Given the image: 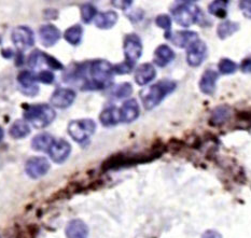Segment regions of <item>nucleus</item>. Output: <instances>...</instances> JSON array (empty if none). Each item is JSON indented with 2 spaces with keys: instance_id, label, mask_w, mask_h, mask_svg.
Wrapping results in <instances>:
<instances>
[{
  "instance_id": "1",
  "label": "nucleus",
  "mask_w": 251,
  "mask_h": 238,
  "mask_svg": "<svg viewBox=\"0 0 251 238\" xmlns=\"http://www.w3.org/2000/svg\"><path fill=\"white\" fill-rule=\"evenodd\" d=\"M91 80H86L82 86L83 91L103 90L112 83L113 66L106 59H96L89 64Z\"/></svg>"
},
{
  "instance_id": "2",
  "label": "nucleus",
  "mask_w": 251,
  "mask_h": 238,
  "mask_svg": "<svg viewBox=\"0 0 251 238\" xmlns=\"http://www.w3.org/2000/svg\"><path fill=\"white\" fill-rule=\"evenodd\" d=\"M177 89V83L172 80H161L148 89L140 92V99L146 110H152L161 105L168 95Z\"/></svg>"
},
{
  "instance_id": "3",
  "label": "nucleus",
  "mask_w": 251,
  "mask_h": 238,
  "mask_svg": "<svg viewBox=\"0 0 251 238\" xmlns=\"http://www.w3.org/2000/svg\"><path fill=\"white\" fill-rule=\"evenodd\" d=\"M171 12L176 23L184 28L199 23L201 18V9L193 1L175 2L171 8Z\"/></svg>"
},
{
  "instance_id": "4",
  "label": "nucleus",
  "mask_w": 251,
  "mask_h": 238,
  "mask_svg": "<svg viewBox=\"0 0 251 238\" xmlns=\"http://www.w3.org/2000/svg\"><path fill=\"white\" fill-rule=\"evenodd\" d=\"M56 112L49 105L28 106L24 112V118L36 128H43L55 120Z\"/></svg>"
},
{
  "instance_id": "5",
  "label": "nucleus",
  "mask_w": 251,
  "mask_h": 238,
  "mask_svg": "<svg viewBox=\"0 0 251 238\" xmlns=\"http://www.w3.org/2000/svg\"><path fill=\"white\" fill-rule=\"evenodd\" d=\"M68 134L75 143H85L96 132V123L91 119L73 120L68 124Z\"/></svg>"
},
{
  "instance_id": "6",
  "label": "nucleus",
  "mask_w": 251,
  "mask_h": 238,
  "mask_svg": "<svg viewBox=\"0 0 251 238\" xmlns=\"http://www.w3.org/2000/svg\"><path fill=\"white\" fill-rule=\"evenodd\" d=\"M123 52L125 62L135 65L143 55V42L138 35L128 34L125 36L123 41Z\"/></svg>"
},
{
  "instance_id": "7",
  "label": "nucleus",
  "mask_w": 251,
  "mask_h": 238,
  "mask_svg": "<svg viewBox=\"0 0 251 238\" xmlns=\"http://www.w3.org/2000/svg\"><path fill=\"white\" fill-rule=\"evenodd\" d=\"M207 46L206 43L198 39L187 48V63L191 67H200L207 57Z\"/></svg>"
},
{
  "instance_id": "8",
  "label": "nucleus",
  "mask_w": 251,
  "mask_h": 238,
  "mask_svg": "<svg viewBox=\"0 0 251 238\" xmlns=\"http://www.w3.org/2000/svg\"><path fill=\"white\" fill-rule=\"evenodd\" d=\"M13 45L19 48V50L23 51L25 48H28L35 45V34L29 27L27 26H19L13 30L12 35Z\"/></svg>"
},
{
  "instance_id": "9",
  "label": "nucleus",
  "mask_w": 251,
  "mask_h": 238,
  "mask_svg": "<svg viewBox=\"0 0 251 238\" xmlns=\"http://www.w3.org/2000/svg\"><path fill=\"white\" fill-rule=\"evenodd\" d=\"M49 170H50V163L42 156H35V158H31L26 162L25 171L32 179L43 177L47 175Z\"/></svg>"
},
{
  "instance_id": "10",
  "label": "nucleus",
  "mask_w": 251,
  "mask_h": 238,
  "mask_svg": "<svg viewBox=\"0 0 251 238\" xmlns=\"http://www.w3.org/2000/svg\"><path fill=\"white\" fill-rule=\"evenodd\" d=\"M72 153V145L65 139L54 140L52 145L49 149V154L51 159L57 164H62L68 159V156Z\"/></svg>"
},
{
  "instance_id": "11",
  "label": "nucleus",
  "mask_w": 251,
  "mask_h": 238,
  "mask_svg": "<svg viewBox=\"0 0 251 238\" xmlns=\"http://www.w3.org/2000/svg\"><path fill=\"white\" fill-rule=\"evenodd\" d=\"M120 122L130 124L138 119L140 115V108L138 101L135 98H129L123 102L121 109H119Z\"/></svg>"
},
{
  "instance_id": "12",
  "label": "nucleus",
  "mask_w": 251,
  "mask_h": 238,
  "mask_svg": "<svg viewBox=\"0 0 251 238\" xmlns=\"http://www.w3.org/2000/svg\"><path fill=\"white\" fill-rule=\"evenodd\" d=\"M75 99V92L72 89H57L54 91L51 96L52 106L59 108V109H66L74 104Z\"/></svg>"
},
{
  "instance_id": "13",
  "label": "nucleus",
  "mask_w": 251,
  "mask_h": 238,
  "mask_svg": "<svg viewBox=\"0 0 251 238\" xmlns=\"http://www.w3.org/2000/svg\"><path fill=\"white\" fill-rule=\"evenodd\" d=\"M218 79H219V73H218L216 70H212V69L205 70V72L201 74L199 82V86L201 93L208 96L214 95L217 89Z\"/></svg>"
},
{
  "instance_id": "14",
  "label": "nucleus",
  "mask_w": 251,
  "mask_h": 238,
  "mask_svg": "<svg viewBox=\"0 0 251 238\" xmlns=\"http://www.w3.org/2000/svg\"><path fill=\"white\" fill-rule=\"evenodd\" d=\"M39 36L41 43L47 48L55 46L61 39V31L55 25L53 24H46L42 25L39 29Z\"/></svg>"
},
{
  "instance_id": "15",
  "label": "nucleus",
  "mask_w": 251,
  "mask_h": 238,
  "mask_svg": "<svg viewBox=\"0 0 251 238\" xmlns=\"http://www.w3.org/2000/svg\"><path fill=\"white\" fill-rule=\"evenodd\" d=\"M167 39L171 40L173 42V45L178 48H188L191 43L200 39V38L198 32L192 30H181L172 32L171 36H169Z\"/></svg>"
},
{
  "instance_id": "16",
  "label": "nucleus",
  "mask_w": 251,
  "mask_h": 238,
  "mask_svg": "<svg viewBox=\"0 0 251 238\" xmlns=\"http://www.w3.org/2000/svg\"><path fill=\"white\" fill-rule=\"evenodd\" d=\"M156 77V70L155 67L152 64L145 63L141 64L138 68L136 69L135 72V81L136 83L140 86L147 85L153 81Z\"/></svg>"
},
{
  "instance_id": "17",
  "label": "nucleus",
  "mask_w": 251,
  "mask_h": 238,
  "mask_svg": "<svg viewBox=\"0 0 251 238\" xmlns=\"http://www.w3.org/2000/svg\"><path fill=\"white\" fill-rule=\"evenodd\" d=\"M18 81L24 90V94L27 96H35L39 92V88L36 84V75L30 71H22L18 75Z\"/></svg>"
},
{
  "instance_id": "18",
  "label": "nucleus",
  "mask_w": 251,
  "mask_h": 238,
  "mask_svg": "<svg viewBox=\"0 0 251 238\" xmlns=\"http://www.w3.org/2000/svg\"><path fill=\"white\" fill-rule=\"evenodd\" d=\"M175 59V52L167 45H161L155 48L153 63L161 68L166 67Z\"/></svg>"
},
{
  "instance_id": "19",
  "label": "nucleus",
  "mask_w": 251,
  "mask_h": 238,
  "mask_svg": "<svg viewBox=\"0 0 251 238\" xmlns=\"http://www.w3.org/2000/svg\"><path fill=\"white\" fill-rule=\"evenodd\" d=\"M67 238H87L89 236V228L80 219H74L66 226Z\"/></svg>"
},
{
  "instance_id": "20",
  "label": "nucleus",
  "mask_w": 251,
  "mask_h": 238,
  "mask_svg": "<svg viewBox=\"0 0 251 238\" xmlns=\"http://www.w3.org/2000/svg\"><path fill=\"white\" fill-rule=\"evenodd\" d=\"M119 15L114 11H107V12L97 13L94 19V23L100 29H110L117 24Z\"/></svg>"
},
{
  "instance_id": "21",
  "label": "nucleus",
  "mask_w": 251,
  "mask_h": 238,
  "mask_svg": "<svg viewBox=\"0 0 251 238\" xmlns=\"http://www.w3.org/2000/svg\"><path fill=\"white\" fill-rule=\"evenodd\" d=\"M232 117V110L228 106H219L212 111L209 124L211 126H221L226 124Z\"/></svg>"
},
{
  "instance_id": "22",
  "label": "nucleus",
  "mask_w": 251,
  "mask_h": 238,
  "mask_svg": "<svg viewBox=\"0 0 251 238\" xmlns=\"http://www.w3.org/2000/svg\"><path fill=\"white\" fill-rule=\"evenodd\" d=\"M239 28H241V25L237 22L223 21L217 27V35L221 40H225L237 32Z\"/></svg>"
},
{
  "instance_id": "23",
  "label": "nucleus",
  "mask_w": 251,
  "mask_h": 238,
  "mask_svg": "<svg viewBox=\"0 0 251 238\" xmlns=\"http://www.w3.org/2000/svg\"><path fill=\"white\" fill-rule=\"evenodd\" d=\"M100 120L102 125L106 127L116 126L117 124L120 122L119 109L114 106L106 108V109L100 113Z\"/></svg>"
},
{
  "instance_id": "24",
  "label": "nucleus",
  "mask_w": 251,
  "mask_h": 238,
  "mask_svg": "<svg viewBox=\"0 0 251 238\" xmlns=\"http://www.w3.org/2000/svg\"><path fill=\"white\" fill-rule=\"evenodd\" d=\"M54 142V138L48 133L38 134L31 140V148L36 151H49Z\"/></svg>"
},
{
  "instance_id": "25",
  "label": "nucleus",
  "mask_w": 251,
  "mask_h": 238,
  "mask_svg": "<svg viewBox=\"0 0 251 238\" xmlns=\"http://www.w3.org/2000/svg\"><path fill=\"white\" fill-rule=\"evenodd\" d=\"M82 37H83V28L82 26L79 24H75L65 31L64 38L69 45H72L74 47L79 46L81 41H82Z\"/></svg>"
},
{
  "instance_id": "26",
  "label": "nucleus",
  "mask_w": 251,
  "mask_h": 238,
  "mask_svg": "<svg viewBox=\"0 0 251 238\" xmlns=\"http://www.w3.org/2000/svg\"><path fill=\"white\" fill-rule=\"evenodd\" d=\"M9 133L10 136L13 139H23L29 135L30 127L28 124H27V122L23 120H18L10 127Z\"/></svg>"
},
{
  "instance_id": "27",
  "label": "nucleus",
  "mask_w": 251,
  "mask_h": 238,
  "mask_svg": "<svg viewBox=\"0 0 251 238\" xmlns=\"http://www.w3.org/2000/svg\"><path fill=\"white\" fill-rule=\"evenodd\" d=\"M227 4L228 1H222V0H217V1H212L208 5V12L211 15H215L219 19H226L227 14Z\"/></svg>"
},
{
  "instance_id": "28",
  "label": "nucleus",
  "mask_w": 251,
  "mask_h": 238,
  "mask_svg": "<svg viewBox=\"0 0 251 238\" xmlns=\"http://www.w3.org/2000/svg\"><path fill=\"white\" fill-rule=\"evenodd\" d=\"M133 94V86L128 82L118 84L111 90V95L116 98H127Z\"/></svg>"
},
{
  "instance_id": "29",
  "label": "nucleus",
  "mask_w": 251,
  "mask_h": 238,
  "mask_svg": "<svg viewBox=\"0 0 251 238\" xmlns=\"http://www.w3.org/2000/svg\"><path fill=\"white\" fill-rule=\"evenodd\" d=\"M81 19H82L83 23L90 24L92 21H94L97 15V10L94 5L91 3H85L81 5Z\"/></svg>"
},
{
  "instance_id": "30",
  "label": "nucleus",
  "mask_w": 251,
  "mask_h": 238,
  "mask_svg": "<svg viewBox=\"0 0 251 238\" xmlns=\"http://www.w3.org/2000/svg\"><path fill=\"white\" fill-rule=\"evenodd\" d=\"M237 64L228 58H222L219 64H218V70H219V72L226 75L235 73L237 71Z\"/></svg>"
},
{
  "instance_id": "31",
  "label": "nucleus",
  "mask_w": 251,
  "mask_h": 238,
  "mask_svg": "<svg viewBox=\"0 0 251 238\" xmlns=\"http://www.w3.org/2000/svg\"><path fill=\"white\" fill-rule=\"evenodd\" d=\"M155 24L157 27L164 29L165 31V38L171 36L172 34V18L167 14H160L155 18Z\"/></svg>"
},
{
  "instance_id": "32",
  "label": "nucleus",
  "mask_w": 251,
  "mask_h": 238,
  "mask_svg": "<svg viewBox=\"0 0 251 238\" xmlns=\"http://www.w3.org/2000/svg\"><path fill=\"white\" fill-rule=\"evenodd\" d=\"M135 65L129 64L127 62H123L121 64H117L113 66V71L116 74H127L134 69Z\"/></svg>"
},
{
  "instance_id": "33",
  "label": "nucleus",
  "mask_w": 251,
  "mask_h": 238,
  "mask_svg": "<svg viewBox=\"0 0 251 238\" xmlns=\"http://www.w3.org/2000/svg\"><path fill=\"white\" fill-rule=\"evenodd\" d=\"M43 62H45L49 67L54 69V70H63L64 66L63 64L57 61L55 57L49 55L47 53H43Z\"/></svg>"
},
{
  "instance_id": "34",
  "label": "nucleus",
  "mask_w": 251,
  "mask_h": 238,
  "mask_svg": "<svg viewBox=\"0 0 251 238\" xmlns=\"http://www.w3.org/2000/svg\"><path fill=\"white\" fill-rule=\"evenodd\" d=\"M43 61V53L39 50H36L30 53L28 57V66L31 68H37L40 65V62Z\"/></svg>"
},
{
  "instance_id": "35",
  "label": "nucleus",
  "mask_w": 251,
  "mask_h": 238,
  "mask_svg": "<svg viewBox=\"0 0 251 238\" xmlns=\"http://www.w3.org/2000/svg\"><path fill=\"white\" fill-rule=\"evenodd\" d=\"M54 79H55V75L49 70H45V71H41L36 75V81H39V82L45 84H52L54 82Z\"/></svg>"
},
{
  "instance_id": "36",
  "label": "nucleus",
  "mask_w": 251,
  "mask_h": 238,
  "mask_svg": "<svg viewBox=\"0 0 251 238\" xmlns=\"http://www.w3.org/2000/svg\"><path fill=\"white\" fill-rule=\"evenodd\" d=\"M239 9L242 10L245 18L251 20V0H243L239 2Z\"/></svg>"
},
{
  "instance_id": "37",
  "label": "nucleus",
  "mask_w": 251,
  "mask_h": 238,
  "mask_svg": "<svg viewBox=\"0 0 251 238\" xmlns=\"http://www.w3.org/2000/svg\"><path fill=\"white\" fill-rule=\"evenodd\" d=\"M241 69L244 73H250L251 72V58H246L244 59L242 65H241Z\"/></svg>"
},
{
  "instance_id": "38",
  "label": "nucleus",
  "mask_w": 251,
  "mask_h": 238,
  "mask_svg": "<svg viewBox=\"0 0 251 238\" xmlns=\"http://www.w3.org/2000/svg\"><path fill=\"white\" fill-rule=\"evenodd\" d=\"M201 238H222V235L215 230H208L205 232Z\"/></svg>"
},
{
  "instance_id": "39",
  "label": "nucleus",
  "mask_w": 251,
  "mask_h": 238,
  "mask_svg": "<svg viewBox=\"0 0 251 238\" xmlns=\"http://www.w3.org/2000/svg\"><path fill=\"white\" fill-rule=\"evenodd\" d=\"M117 2L120 4H114V5L118 7L119 9H122L123 11H126V9H128L133 3V1H117Z\"/></svg>"
},
{
  "instance_id": "40",
  "label": "nucleus",
  "mask_w": 251,
  "mask_h": 238,
  "mask_svg": "<svg viewBox=\"0 0 251 238\" xmlns=\"http://www.w3.org/2000/svg\"><path fill=\"white\" fill-rule=\"evenodd\" d=\"M2 55L5 58H11L13 55V51L11 48H5V50H2Z\"/></svg>"
},
{
  "instance_id": "41",
  "label": "nucleus",
  "mask_w": 251,
  "mask_h": 238,
  "mask_svg": "<svg viewBox=\"0 0 251 238\" xmlns=\"http://www.w3.org/2000/svg\"><path fill=\"white\" fill-rule=\"evenodd\" d=\"M3 136H4L3 129H2V127H1V126H0V142H1V140L3 139Z\"/></svg>"
}]
</instances>
